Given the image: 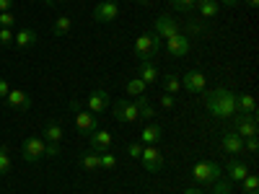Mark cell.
I'll list each match as a JSON object with an SVG mask.
<instances>
[{
    "label": "cell",
    "instance_id": "cell-1",
    "mask_svg": "<svg viewBox=\"0 0 259 194\" xmlns=\"http://www.w3.org/2000/svg\"><path fill=\"white\" fill-rule=\"evenodd\" d=\"M205 106L212 117L218 119H231L236 117V93L228 88H215V91H205Z\"/></svg>",
    "mask_w": 259,
    "mask_h": 194
},
{
    "label": "cell",
    "instance_id": "cell-2",
    "mask_svg": "<svg viewBox=\"0 0 259 194\" xmlns=\"http://www.w3.org/2000/svg\"><path fill=\"white\" fill-rule=\"evenodd\" d=\"M192 176H194V181H200L202 186H210V184H215L223 176V168L215 161H197L194 168H192Z\"/></svg>",
    "mask_w": 259,
    "mask_h": 194
},
{
    "label": "cell",
    "instance_id": "cell-3",
    "mask_svg": "<svg viewBox=\"0 0 259 194\" xmlns=\"http://www.w3.org/2000/svg\"><path fill=\"white\" fill-rule=\"evenodd\" d=\"M161 52V36L156 31H145L135 39V55L140 60H153Z\"/></svg>",
    "mask_w": 259,
    "mask_h": 194
},
{
    "label": "cell",
    "instance_id": "cell-4",
    "mask_svg": "<svg viewBox=\"0 0 259 194\" xmlns=\"http://www.w3.org/2000/svg\"><path fill=\"white\" fill-rule=\"evenodd\" d=\"M109 106H112V114H114V119H117V122L133 124V122H138V119H140V112H138L135 101H130V99H117V101H112Z\"/></svg>",
    "mask_w": 259,
    "mask_h": 194
},
{
    "label": "cell",
    "instance_id": "cell-5",
    "mask_svg": "<svg viewBox=\"0 0 259 194\" xmlns=\"http://www.w3.org/2000/svg\"><path fill=\"white\" fill-rule=\"evenodd\" d=\"M233 132L239 135V137H256V132H259V122H256V114H239L233 119Z\"/></svg>",
    "mask_w": 259,
    "mask_h": 194
},
{
    "label": "cell",
    "instance_id": "cell-6",
    "mask_svg": "<svg viewBox=\"0 0 259 194\" xmlns=\"http://www.w3.org/2000/svg\"><path fill=\"white\" fill-rule=\"evenodd\" d=\"M45 137H29V140H24V145H21V156H24V161H29V163H36V161H41L45 158Z\"/></svg>",
    "mask_w": 259,
    "mask_h": 194
},
{
    "label": "cell",
    "instance_id": "cell-7",
    "mask_svg": "<svg viewBox=\"0 0 259 194\" xmlns=\"http://www.w3.org/2000/svg\"><path fill=\"white\" fill-rule=\"evenodd\" d=\"M117 16H119V3L117 0H101V3L94 8V21L96 24H112Z\"/></svg>",
    "mask_w": 259,
    "mask_h": 194
},
{
    "label": "cell",
    "instance_id": "cell-8",
    "mask_svg": "<svg viewBox=\"0 0 259 194\" xmlns=\"http://www.w3.org/2000/svg\"><path fill=\"white\" fill-rule=\"evenodd\" d=\"M140 161H143V168L156 174V171L163 168V156L156 145H143V153H140Z\"/></svg>",
    "mask_w": 259,
    "mask_h": 194
},
{
    "label": "cell",
    "instance_id": "cell-9",
    "mask_svg": "<svg viewBox=\"0 0 259 194\" xmlns=\"http://www.w3.org/2000/svg\"><path fill=\"white\" fill-rule=\"evenodd\" d=\"M109 104H112V99H109V93H106V88H96V91L89 93V99H85V106H89V112L96 114V117L109 109Z\"/></svg>",
    "mask_w": 259,
    "mask_h": 194
},
{
    "label": "cell",
    "instance_id": "cell-10",
    "mask_svg": "<svg viewBox=\"0 0 259 194\" xmlns=\"http://www.w3.org/2000/svg\"><path fill=\"white\" fill-rule=\"evenodd\" d=\"M179 80H182V88H184L187 93H205L207 78H205L200 70H189V73H184Z\"/></svg>",
    "mask_w": 259,
    "mask_h": 194
},
{
    "label": "cell",
    "instance_id": "cell-11",
    "mask_svg": "<svg viewBox=\"0 0 259 194\" xmlns=\"http://www.w3.org/2000/svg\"><path fill=\"white\" fill-rule=\"evenodd\" d=\"M153 31H156L161 39H171V36L182 34V29H179V24H177L174 16H158L156 24H153Z\"/></svg>",
    "mask_w": 259,
    "mask_h": 194
},
{
    "label": "cell",
    "instance_id": "cell-12",
    "mask_svg": "<svg viewBox=\"0 0 259 194\" xmlns=\"http://www.w3.org/2000/svg\"><path fill=\"white\" fill-rule=\"evenodd\" d=\"M6 104H8V109H13V112H29L31 109L29 93L21 91V88H11L8 96H6Z\"/></svg>",
    "mask_w": 259,
    "mask_h": 194
},
{
    "label": "cell",
    "instance_id": "cell-13",
    "mask_svg": "<svg viewBox=\"0 0 259 194\" xmlns=\"http://www.w3.org/2000/svg\"><path fill=\"white\" fill-rule=\"evenodd\" d=\"M75 112V129L83 135H91L94 129H99V117L91 112H83V109H73Z\"/></svg>",
    "mask_w": 259,
    "mask_h": 194
},
{
    "label": "cell",
    "instance_id": "cell-14",
    "mask_svg": "<svg viewBox=\"0 0 259 194\" xmlns=\"http://www.w3.org/2000/svg\"><path fill=\"white\" fill-rule=\"evenodd\" d=\"M89 145L94 153H106V150L112 148V132L109 129H94L89 135Z\"/></svg>",
    "mask_w": 259,
    "mask_h": 194
},
{
    "label": "cell",
    "instance_id": "cell-15",
    "mask_svg": "<svg viewBox=\"0 0 259 194\" xmlns=\"http://www.w3.org/2000/svg\"><path fill=\"white\" fill-rule=\"evenodd\" d=\"M166 52H168L171 57H184V55L189 52V39H187L184 34H177V36L166 39Z\"/></svg>",
    "mask_w": 259,
    "mask_h": 194
},
{
    "label": "cell",
    "instance_id": "cell-16",
    "mask_svg": "<svg viewBox=\"0 0 259 194\" xmlns=\"http://www.w3.org/2000/svg\"><path fill=\"white\" fill-rule=\"evenodd\" d=\"M221 142H223V150L228 156H241L244 153V137H239L236 132H226Z\"/></svg>",
    "mask_w": 259,
    "mask_h": 194
},
{
    "label": "cell",
    "instance_id": "cell-17",
    "mask_svg": "<svg viewBox=\"0 0 259 194\" xmlns=\"http://www.w3.org/2000/svg\"><path fill=\"white\" fill-rule=\"evenodd\" d=\"M36 39H39V36H36V31L26 26V29L16 31V36H13V44H16L18 50H31V47L36 44Z\"/></svg>",
    "mask_w": 259,
    "mask_h": 194
},
{
    "label": "cell",
    "instance_id": "cell-18",
    "mask_svg": "<svg viewBox=\"0 0 259 194\" xmlns=\"http://www.w3.org/2000/svg\"><path fill=\"white\" fill-rule=\"evenodd\" d=\"M236 114H256V99L251 93H236Z\"/></svg>",
    "mask_w": 259,
    "mask_h": 194
},
{
    "label": "cell",
    "instance_id": "cell-19",
    "mask_svg": "<svg viewBox=\"0 0 259 194\" xmlns=\"http://www.w3.org/2000/svg\"><path fill=\"white\" fill-rule=\"evenodd\" d=\"M158 78H161V73H158L156 65L150 60H140V80L145 85H153V83H158Z\"/></svg>",
    "mask_w": 259,
    "mask_h": 194
},
{
    "label": "cell",
    "instance_id": "cell-20",
    "mask_svg": "<svg viewBox=\"0 0 259 194\" xmlns=\"http://www.w3.org/2000/svg\"><path fill=\"white\" fill-rule=\"evenodd\" d=\"M161 137H163V127H161L158 122H150V124L143 129V135H140L143 145H156Z\"/></svg>",
    "mask_w": 259,
    "mask_h": 194
},
{
    "label": "cell",
    "instance_id": "cell-21",
    "mask_svg": "<svg viewBox=\"0 0 259 194\" xmlns=\"http://www.w3.org/2000/svg\"><path fill=\"white\" fill-rule=\"evenodd\" d=\"M226 171H228V176H231V181H244V176L249 174V166L244 163V161H228V166H226Z\"/></svg>",
    "mask_w": 259,
    "mask_h": 194
},
{
    "label": "cell",
    "instance_id": "cell-22",
    "mask_svg": "<svg viewBox=\"0 0 259 194\" xmlns=\"http://www.w3.org/2000/svg\"><path fill=\"white\" fill-rule=\"evenodd\" d=\"M45 142H60L62 140V127H60V122H55V119H50L47 124H45Z\"/></svg>",
    "mask_w": 259,
    "mask_h": 194
},
{
    "label": "cell",
    "instance_id": "cell-23",
    "mask_svg": "<svg viewBox=\"0 0 259 194\" xmlns=\"http://www.w3.org/2000/svg\"><path fill=\"white\" fill-rule=\"evenodd\" d=\"M135 106H138V112H140V119H153L156 117V109L150 106V101H148L145 93L143 96H135Z\"/></svg>",
    "mask_w": 259,
    "mask_h": 194
},
{
    "label": "cell",
    "instance_id": "cell-24",
    "mask_svg": "<svg viewBox=\"0 0 259 194\" xmlns=\"http://www.w3.org/2000/svg\"><path fill=\"white\" fill-rule=\"evenodd\" d=\"M70 29H73L70 16H57V21L52 24V34H55V36H68Z\"/></svg>",
    "mask_w": 259,
    "mask_h": 194
},
{
    "label": "cell",
    "instance_id": "cell-25",
    "mask_svg": "<svg viewBox=\"0 0 259 194\" xmlns=\"http://www.w3.org/2000/svg\"><path fill=\"white\" fill-rule=\"evenodd\" d=\"M197 11H200L202 18H215L221 13V3H218V0H205V3L197 6Z\"/></svg>",
    "mask_w": 259,
    "mask_h": 194
},
{
    "label": "cell",
    "instance_id": "cell-26",
    "mask_svg": "<svg viewBox=\"0 0 259 194\" xmlns=\"http://www.w3.org/2000/svg\"><path fill=\"white\" fill-rule=\"evenodd\" d=\"M78 163H80L85 171H99V168H101V163H99V153H94V150H89V153H83Z\"/></svg>",
    "mask_w": 259,
    "mask_h": 194
},
{
    "label": "cell",
    "instance_id": "cell-27",
    "mask_svg": "<svg viewBox=\"0 0 259 194\" xmlns=\"http://www.w3.org/2000/svg\"><path fill=\"white\" fill-rule=\"evenodd\" d=\"M124 88H127V96H143L145 93V88H148V85L140 80V78H133V80H127V85H124Z\"/></svg>",
    "mask_w": 259,
    "mask_h": 194
},
{
    "label": "cell",
    "instance_id": "cell-28",
    "mask_svg": "<svg viewBox=\"0 0 259 194\" xmlns=\"http://www.w3.org/2000/svg\"><path fill=\"white\" fill-rule=\"evenodd\" d=\"M163 88H166V93H177V91H182V80H179V75H174V73L163 75Z\"/></svg>",
    "mask_w": 259,
    "mask_h": 194
},
{
    "label": "cell",
    "instance_id": "cell-29",
    "mask_svg": "<svg viewBox=\"0 0 259 194\" xmlns=\"http://www.w3.org/2000/svg\"><path fill=\"white\" fill-rule=\"evenodd\" d=\"M241 186H244V194H259V179L254 174H246Z\"/></svg>",
    "mask_w": 259,
    "mask_h": 194
},
{
    "label": "cell",
    "instance_id": "cell-30",
    "mask_svg": "<svg viewBox=\"0 0 259 194\" xmlns=\"http://www.w3.org/2000/svg\"><path fill=\"white\" fill-rule=\"evenodd\" d=\"M11 171V156H8V145H0V176H6Z\"/></svg>",
    "mask_w": 259,
    "mask_h": 194
},
{
    "label": "cell",
    "instance_id": "cell-31",
    "mask_svg": "<svg viewBox=\"0 0 259 194\" xmlns=\"http://www.w3.org/2000/svg\"><path fill=\"white\" fill-rule=\"evenodd\" d=\"M171 6H174V11H179V13H194V8H197L194 0H171Z\"/></svg>",
    "mask_w": 259,
    "mask_h": 194
},
{
    "label": "cell",
    "instance_id": "cell-32",
    "mask_svg": "<svg viewBox=\"0 0 259 194\" xmlns=\"http://www.w3.org/2000/svg\"><path fill=\"white\" fill-rule=\"evenodd\" d=\"M99 163H101V168H114L117 166V156L109 153V150H106V153H99Z\"/></svg>",
    "mask_w": 259,
    "mask_h": 194
},
{
    "label": "cell",
    "instance_id": "cell-33",
    "mask_svg": "<svg viewBox=\"0 0 259 194\" xmlns=\"http://www.w3.org/2000/svg\"><path fill=\"white\" fill-rule=\"evenodd\" d=\"M13 24H16V16H13V11L0 13V29H13Z\"/></svg>",
    "mask_w": 259,
    "mask_h": 194
},
{
    "label": "cell",
    "instance_id": "cell-34",
    "mask_svg": "<svg viewBox=\"0 0 259 194\" xmlns=\"http://www.w3.org/2000/svg\"><path fill=\"white\" fill-rule=\"evenodd\" d=\"M13 29H0V47H11L13 44Z\"/></svg>",
    "mask_w": 259,
    "mask_h": 194
},
{
    "label": "cell",
    "instance_id": "cell-35",
    "mask_svg": "<svg viewBox=\"0 0 259 194\" xmlns=\"http://www.w3.org/2000/svg\"><path fill=\"white\" fill-rule=\"evenodd\" d=\"M231 189H233L231 181H221V179H218V181L212 184V194H231Z\"/></svg>",
    "mask_w": 259,
    "mask_h": 194
},
{
    "label": "cell",
    "instance_id": "cell-36",
    "mask_svg": "<svg viewBox=\"0 0 259 194\" xmlns=\"http://www.w3.org/2000/svg\"><path fill=\"white\" fill-rule=\"evenodd\" d=\"M60 156V142H47L45 145V158H57Z\"/></svg>",
    "mask_w": 259,
    "mask_h": 194
},
{
    "label": "cell",
    "instance_id": "cell-37",
    "mask_svg": "<svg viewBox=\"0 0 259 194\" xmlns=\"http://www.w3.org/2000/svg\"><path fill=\"white\" fill-rule=\"evenodd\" d=\"M140 153H143V145H140V142H130V145H127V156H130V158H138V161H140Z\"/></svg>",
    "mask_w": 259,
    "mask_h": 194
},
{
    "label": "cell",
    "instance_id": "cell-38",
    "mask_svg": "<svg viewBox=\"0 0 259 194\" xmlns=\"http://www.w3.org/2000/svg\"><path fill=\"white\" fill-rule=\"evenodd\" d=\"M161 106L163 109H171V106H174V93H163L161 96Z\"/></svg>",
    "mask_w": 259,
    "mask_h": 194
},
{
    "label": "cell",
    "instance_id": "cell-39",
    "mask_svg": "<svg viewBox=\"0 0 259 194\" xmlns=\"http://www.w3.org/2000/svg\"><path fill=\"white\" fill-rule=\"evenodd\" d=\"M244 145H246V150H249V153H256V150H259V142H256V137H246V140H244Z\"/></svg>",
    "mask_w": 259,
    "mask_h": 194
},
{
    "label": "cell",
    "instance_id": "cell-40",
    "mask_svg": "<svg viewBox=\"0 0 259 194\" xmlns=\"http://www.w3.org/2000/svg\"><path fill=\"white\" fill-rule=\"evenodd\" d=\"M8 91H11L8 80H6V78H0V99H6V96H8Z\"/></svg>",
    "mask_w": 259,
    "mask_h": 194
},
{
    "label": "cell",
    "instance_id": "cell-41",
    "mask_svg": "<svg viewBox=\"0 0 259 194\" xmlns=\"http://www.w3.org/2000/svg\"><path fill=\"white\" fill-rule=\"evenodd\" d=\"M6 11H13V0H0V13Z\"/></svg>",
    "mask_w": 259,
    "mask_h": 194
},
{
    "label": "cell",
    "instance_id": "cell-42",
    "mask_svg": "<svg viewBox=\"0 0 259 194\" xmlns=\"http://www.w3.org/2000/svg\"><path fill=\"white\" fill-rule=\"evenodd\" d=\"M218 3H221V6H228V8H233V6H239L241 0H218Z\"/></svg>",
    "mask_w": 259,
    "mask_h": 194
},
{
    "label": "cell",
    "instance_id": "cell-43",
    "mask_svg": "<svg viewBox=\"0 0 259 194\" xmlns=\"http://www.w3.org/2000/svg\"><path fill=\"white\" fill-rule=\"evenodd\" d=\"M184 194H205V191H202V189H197V186H189Z\"/></svg>",
    "mask_w": 259,
    "mask_h": 194
},
{
    "label": "cell",
    "instance_id": "cell-44",
    "mask_svg": "<svg viewBox=\"0 0 259 194\" xmlns=\"http://www.w3.org/2000/svg\"><path fill=\"white\" fill-rule=\"evenodd\" d=\"M246 6H249V8H256V6H259V0H246Z\"/></svg>",
    "mask_w": 259,
    "mask_h": 194
},
{
    "label": "cell",
    "instance_id": "cell-45",
    "mask_svg": "<svg viewBox=\"0 0 259 194\" xmlns=\"http://www.w3.org/2000/svg\"><path fill=\"white\" fill-rule=\"evenodd\" d=\"M39 3H45V6H55V3H52V0H39Z\"/></svg>",
    "mask_w": 259,
    "mask_h": 194
},
{
    "label": "cell",
    "instance_id": "cell-46",
    "mask_svg": "<svg viewBox=\"0 0 259 194\" xmlns=\"http://www.w3.org/2000/svg\"><path fill=\"white\" fill-rule=\"evenodd\" d=\"M135 3H140V6H148V3H150V0H135Z\"/></svg>",
    "mask_w": 259,
    "mask_h": 194
},
{
    "label": "cell",
    "instance_id": "cell-47",
    "mask_svg": "<svg viewBox=\"0 0 259 194\" xmlns=\"http://www.w3.org/2000/svg\"><path fill=\"white\" fill-rule=\"evenodd\" d=\"M52 3H55V6H57V3H68V0H52Z\"/></svg>",
    "mask_w": 259,
    "mask_h": 194
},
{
    "label": "cell",
    "instance_id": "cell-48",
    "mask_svg": "<svg viewBox=\"0 0 259 194\" xmlns=\"http://www.w3.org/2000/svg\"><path fill=\"white\" fill-rule=\"evenodd\" d=\"M194 3H197V6H200V3H205V0H194Z\"/></svg>",
    "mask_w": 259,
    "mask_h": 194
},
{
    "label": "cell",
    "instance_id": "cell-49",
    "mask_svg": "<svg viewBox=\"0 0 259 194\" xmlns=\"http://www.w3.org/2000/svg\"><path fill=\"white\" fill-rule=\"evenodd\" d=\"M168 3H171V0H168Z\"/></svg>",
    "mask_w": 259,
    "mask_h": 194
}]
</instances>
